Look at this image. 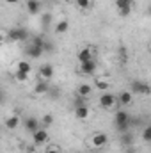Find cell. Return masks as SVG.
I'll return each mask as SVG.
<instances>
[{
  "instance_id": "1",
  "label": "cell",
  "mask_w": 151,
  "mask_h": 153,
  "mask_svg": "<svg viewBox=\"0 0 151 153\" xmlns=\"http://www.w3.org/2000/svg\"><path fill=\"white\" fill-rule=\"evenodd\" d=\"M114 125L119 132H126L128 126H130V116L126 111H117L114 114Z\"/></svg>"
},
{
  "instance_id": "2",
  "label": "cell",
  "mask_w": 151,
  "mask_h": 153,
  "mask_svg": "<svg viewBox=\"0 0 151 153\" xmlns=\"http://www.w3.org/2000/svg\"><path fill=\"white\" fill-rule=\"evenodd\" d=\"M98 103H100V107H101V109L110 111V109H114V107H115V103H119V102H117V98L114 96L112 93H103V94L100 96Z\"/></svg>"
},
{
  "instance_id": "3",
  "label": "cell",
  "mask_w": 151,
  "mask_h": 153,
  "mask_svg": "<svg viewBox=\"0 0 151 153\" xmlns=\"http://www.w3.org/2000/svg\"><path fill=\"white\" fill-rule=\"evenodd\" d=\"M130 91L135 94H151V85L146 82H141V80H133L130 85Z\"/></svg>"
},
{
  "instance_id": "4",
  "label": "cell",
  "mask_w": 151,
  "mask_h": 153,
  "mask_svg": "<svg viewBox=\"0 0 151 153\" xmlns=\"http://www.w3.org/2000/svg\"><path fill=\"white\" fill-rule=\"evenodd\" d=\"M76 59H78V62H80V64H82V62L94 61V52H93V48H89V46L80 48V50H78V53H76Z\"/></svg>"
},
{
  "instance_id": "5",
  "label": "cell",
  "mask_w": 151,
  "mask_h": 153,
  "mask_svg": "<svg viewBox=\"0 0 151 153\" xmlns=\"http://www.w3.org/2000/svg\"><path fill=\"white\" fill-rule=\"evenodd\" d=\"M107 143H109V135L103 134V132H96L93 135V139H91V146L93 148H103Z\"/></svg>"
},
{
  "instance_id": "6",
  "label": "cell",
  "mask_w": 151,
  "mask_h": 153,
  "mask_svg": "<svg viewBox=\"0 0 151 153\" xmlns=\"http://www.w3.org/2000/svg\"><path fill=\"white\" fill-rule=\"evenodd\" d=\"M32 141H34V146H44L48 143V132L44 128H39L36 134H32Z\"/></svg>"
},
{
  "instance_id": "7",
  "label": "cell",
  "mask_w": 151,
  "mask_h": 153,
  "mask_svg": "<svg viewBox=\"0 0 151 153\" xmlns=\"http://www.w3.org/2000/svg\"><path fill=\"white\" fill-rule=\"evenodd\" d=\"M25 52H27V55H29L30 59H39V57L43 55L44 48H43V46H38V45H32V43H30V45L27 46V50H25Z\"/></svg>"
},
{
  "instance_id": "8",
  "label": "cell",
  "mask_w": 151,
  "mask_h": 153,
  "mask_svg": "<svg viewBox=\"0 0 151 153\" xmlns=\"http://www.w3.org/2000/svg\"><path fill=\"white\" fill-rule=\"evenodd\" d=\"M89 114H91V111H89V107L84 103V105H76L75 107V117L78 119V121H85L87 117H89Z\"/></svg>"
},
{
  "instance_id": "9",
  "label": "cell",
  "mask_w": 151,
  "mask_h": 153,
  "mask_svg": "<svg viewBox=\"0 0 151 153\" xmlns=\"http://www.w3.org/2000/svg\"><path fill=\"white\" fill-rule=\"evenodd\" d=\"M25 128H27L29 134H36L41 128V121L36 119V117H29V119H25Z\"/></svg>"
},
{
  "instance_id": "10",
  "label": "cell",
  "mask_w": 151,
  "mask_h": 153,
  "mask_svg": "<svg viewBox=\"0 0 151 153\" xmlns=\"http://www.w3.org/2000/svg\"><path fill=\"white\" fill-rule=\"evenodd\" d=\"M7 36H9L11 41H25L27 39V32L23 29H11Z\"/></svg>"
},
{
  "instance_id": "11",
  "label": "cell",
  "mask_w": 151,
  "mask_h": 153,
  "mask_svg": "<svg viewBox=\"0 0 151 153\" xmlns=\"http://www.w3.org/2000/svg\"><path fill=\"white\" fill-rule=\"evenodd\" d=\"M132 100H133V93L132 91H121V94L117 96V102H119V105H123V107H126V105H130L132 103Z\"/></svg>"
},
{
  "instance_id": "12",
  "label": "cell",
  "mask_w": 151,
  "mask_h": 153,
  "mask_svg": "<svg viewBox=\"0 0 151 153\" xmlns=\"http://www.w3.org/2000/svg\"><path fill=\"white\" fill-rule=\"evenodd\" d=\"M80 71H82L84 75H94V73H96V62H94V61L82 62V64H80Z\"/></svg>"
},
{
  "instance_id": "13",
  "label": "cell",
  "mask_w": 151,
  "mask_h": 153,
  "mask_svg": "<svg viewBox=\"0 0 151 153\" xmlns=\"http://www.w3.org/2000/svg\"><path fill=\"white\" fill-rule=\"evenodd\" d=\"M39 76H41V80H50L53 76V66L52 64H43L41 70H39Z\"/></svg>"
},
{
  "instance_id": "14",
  "label": "cell",
  "mask_w": 151,
  "mask_h": 153,
  "mask_svg": "<svg viewBox=\"0 0 151 153\" xmlns=\"http://www.w3.org/2000/svg\"><path fill=\"white\" fill-rule=\"evenodd\" d=\"M68 30H70V22H68V20H59V22L55 23V34L62 36V34H66Z\"/></svg>"
},
{
  "instance_id": "15",
  "label": "cell",
  "mask_w": 151,
  "mask_h": 153,
  "mask_svg": "<svg viewBox=\"0 0 151 153\" xmlns=\"http://www.w3.org/2000/svg\"><path fill=\"white\" fill-rule=\"evenodd\" d=\"M27 11H29V14H39L41 13V4H39V0H27Z\"/></svg>"
},
{
  "instance_id": "16",
  "label": "cell",
  "mask_w": 151,
  "mask_h": 153,
  "mask_svg": "<svg viewBox=\"0 0 151 153\" xmlns=\"http://www.w3.org/2000/svg\"><path fill=\"white\" fill-rule=\"evenodd\" d=\"M91 93H93V85H91V84H80L78 89H76V94L82 96V98L91 96Z\"/></svg>"
},
{
  "instance_id": "17",
  "label": "cell",
  "mask_w": 151,
  "mask_h": 153,
  "mask_svg": "<svg viewBox=\"0 0 151 153\" xmlns=\"http://www.w3.org/2000/svg\"><path fill=\"white\" fill-rule=\"evenodd\" d=\"M94 87H96V89H100V91H109L110 82H109V80H105V78H101V76H96V78H94Z\"/></svg>"
},
{
  "instance_id": "18",
  "label": "cell",
  "mask_w": 151,
  "mask_h": 153,
  "mask_svg": "<svg viewBox=\"0 0 151 153\" xmlns=\"http://www.w3.org/2000/svg\"><path fill=\"white\" fill-rule=\"evenodd\" d=\"M18 125H20V116H9L5 119V128L7 130H14V128H18Z\"/></svg>"
},
{
  "instance_id": "19",
  "label": "cell",
  "mask_w": 151,
  "mask_h": 153,
  "mask_svg": "<svg viewBox=\"0 0 151 153\" xmlns=\"http://www.w3.org/2000/svg\"><path fill=\"white\" fill-rule=\"evenodd\" d=\"M16 71H23V73H32V64L29 62V61H20L18 64H16Z\"/></svg>"
},
{
  "instance_id": "20",
  "label": "cell",
  "mask_w": 151,
  "mask_h": 153,
  "mask_svg": "<svg viewBox=\"0 0 151 153\" xmlns=\"http://www.w3.org/2000/svg\"><path fill=\"white\" fill-rule=\"evenodd\" d=\"M34 93H36V94H46V93H48V84H46V80H39L38 84L34 85Z\"/></svg>"
},
{
  "instance_id": "21",
  "label": "cell",
  "mask_w": 151,
  "mask_h": 153,
  "mask_svg": "<svg viewBox=\"0 0 151 153\" xmlns=\"http://www.w3.org/2000/svg\"><path fill=\"white\" fill-rule=\"evenodd\" d=\"M76 7L78 9H82V11H85V9H91V5H93V2L91 0H75Z\"/></svg>"
},
{
  "instance_id": "22",
  "label": "cell",
  "mask_w": 151,
  "mask_h": 153,
  "mask_svg": "<svg viewBox=\"0 0 151 153\" xmlns=\"http://www.w3.org/2000/svg\"><path fill=\"white\" fill-rule=\"evenodd\" d=\"M29 73H23V71H14V80L16 82H20V84H23V82H27L29 80Z\"/></svg>"
},
{
  "instance_id": "23",
  "label": "cell",
  "mask_w": 151,
  "mask_h": 153,
  "mask_svg": "<svg viewBox=\"0 0 151 153\" xmlns=\"http://www.w3.org/2000/svg\"><path fill=\"white\" fill-rule=\"evenodd\" d=\"M50 125H53V116L52 114H44L43 117H41V126L46 128V126H50Z\"/></svg>"
},
{
  "instance_id": "24",
  "label": "cell",
  "mask_w": 151,
  "mask_h": 153,
  "mask_svg": "<svg viewBox=\"0 0 151 153\" xmlns=\"http://www.w3.org/2000/svg\"><path fill=\"white\" fill-rule=\"evenodd\" d=\"M44 153H62V148L59 144H50L44 148Z\"/></svg>"
},
{
  "instance_id": "25",
  "label": "cell",
  "mask_w": 151,
  "mask_h": 153,
  "mask_svg": "<svg viewBox=\"0 0 151 153\" xmlns=\"http://www.w3.org/2000/svg\"><path fill=\"white\" fill-rule=\"evenodd\" d=\"M117 9H124V7H132V0H115L114 2Z\"/></svg>"
},
{
  "instance_id": "26",
  "label": "cell",
  "mask_w": 151,
  "mask_h": 153,
  "mask_svg": "<svg viewBox=\"0 0 151 153\" xmlns=\"http://www.w3.org/2000/svg\"><path fill=\"white\" fill-rule=\"evenodd\" d=\"M142 141L151 143V125H150V126H146V128L142 130Z\"/></svg>"
},
{
  "instance_id": "27",
  "label": "cell",
  "mask_w": 151,
  "mask_h": 153,
  "mask_svg": "<svg viewBox=\"0 0 151 153\" xmlns=\"http://www.w3.org/2000/svg\"><path fill=\"white\" fill-rule=\"evenodd\" d=\"M50 22H52V14H50V13H43V14H41V23H43L44 27H48Z\"/></svg>"
},
{
  "instance_id": "28",
  "label": "cell",
  "mask_w": 151,
  "mask_h": 153,
  "mask_svg": "<svg viewBox=\"0 0 151 153\" xmlns=\"http://www.w3.org/2000/svg\"><path fill=\"white\" fill-rule=\"evenodd\" d=\"M117 14H119L121 18H126V16H130V14H132V7H124V9H117Z\"/></svg>"
},
{
  "instance_id": "29",
  "label": "cell",
  "mask_w": 151,
  "mask_h": 153,
  "mask_svg": "<svg viewBox=\"0 0 151 153\" xmlns=\"http://www.w3.org/2000/svg\"><path fill=\"white\" fill-rule=\"evenodd\" d=\"M119 55H121V62L124 64V62H126V59H128V53H126V48H123V46H121V48H119Z\"/></svg>"
},
{
  "instance_id": "30",
  "label": "cell",
  "mask_w": 151,
  "mask_h": 153,
  "mask_svg": "<svg viewBox=\"0 0 151 153\" xmlns=\"http://www.w3.org/2000/svg\"><path fill=\"white\" fill-rule=\"evenodd\" d=\"M4 4H18V0H2Z\"/></svg>"
},
{
  "instance_id": "31",
  "label": "cell",
  "mask_w": 151,
  "mask_h": 153,
  "mask_svg": "<svg viewBox=\"0 0 151 153\" xmlns=\"http://www.w3.org/2000/svg\"><path fill=\"white\" fill-rule=\"evenodd\" d=\"M150 53H151V43H150Z\"/></svg>"
},
{
  "instance_id": "32",
  "label": "cell",
  "mask_w": 151,
  "mask_h": 153,
  "mask_svg": "<svg viewBox=\"0 0 151 153\" xmlns=\"http://www.w3.org/2000/svg\"><path fill=\"white\" fill-rule=\"evenodd\" d=\"M128 153H135V152H132V150H130V152H128Z\"/></svg>"
},
{
  "instance_id": "33",
  "label": "cell",
  "mask_w": 151,
  "mask_h": 153,
  "mask_svg": "<svg viewBox=\"0 0 151 153\" xmlns=\"http://www.w3.org/2000/svg\"><path fill=\"white\" fill-rule=\"evenodd\" d=\"M150 152H151V143H150Z\"/></svg>"
}]
</instances>
